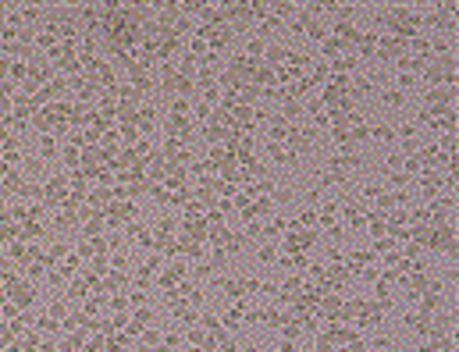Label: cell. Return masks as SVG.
<instances>
[{"label":"cell","mask_w":459,"mask_h":352,"mask_svg":"<svg viewBox=\"0 0 459 352\" xmlns=\"http://www.w3.org/2000/svg\"><path fill=\"white\" fill-rule=\"evenodd\" d=\"M7 295L14 299V306H29V302L36 299V288H32V285H25V281H18V278H14V281L7 285Z\"/></svg>","instance_id":"1"},{"label":"cell","mask_w":459,"mask_h":352,"mask_svg":"<svg viewBox=\"0 0 459 352\" xmlns=\"http://www.w3.org/2000/svg\"><path fill=\"white\" fill-rule=\"evenodd\" d=\"M306 246H313V235L310 232H292V235L285 238V253H299Z\"/></svg>","instance_id":"2"},{"label":"cell","mask_w":459,"mask_h":352,"mask_svg":"<svg viewBox=\"0 0 459 352\" xmlns=\"http://www.w3.org/2000/svg\"><path fill=\"white\" fill-rule=\"evenodd\" d=\"M267 153H271V160H274V164H296V160H299L292 149H285V146H278V143H271V146H267Z\"/></svg>","instance_id":"3"},{"label":"cell","mask_w":459,"mask_h":352,"mask_svg":"<svg viewBox=\"0 0 459 352\" xmlns=\"http://www.w3.org/2000/svg\"><path fill=\"white\" fill-rule=\"evenodd\" d=\"M288 132H292V125H288L285 117H278V121L271 125V143H278V146H281V143L288 139Z\"/></svg>","instance_id":"4"},{"label":"cell","mask_w":459,"mask_h":352,"mask_svg":"<svg viewBox=\"0 0 459 352\" xmlns=\"http://www.w3.org/2000/svg\"><path fill=\"white\" fill-rule=\"evenodd\" d=\"M303 114V107H299V100H288V96H281V117L292 125V121Z\"/></svg>","instance_id":"5"},{"label":"cell","mask_w":459,"mask_h":352,"mask_svg":"<svg viewBox=\"0 0 459 352\" xmlns=\"http://www.w3.org/2000/svg\"><path fill=\"white\" fill-rule=\"evenodd\" d=\"M267 11H271V18L285 22V18H292V14H296L299 7H296V4H267Z\"/></svg>","instance_id":"6"},{"label":"cell","mask_w":459,"mask_h":352,"mask_svg":"<svg viewBox=\"0 0 459 352\" xmlns=\"http://www.w3.org/2000/svg\"><path fill=\"white\" fill-rule=\"evenodd\" d=\"M281 32V22L278 18H264V25L256 29V39H267V36H278Z\"/></svg>","instance_id":"7"},{"label":"cell","mask_w":459,"mask_h":352,"mask_svg":"<svg viewBox=\"0 0 459 352\" xmlns=\"http://www.w3.org/2000/svg\"><path fill=\"white\" fill-rule=\"evenodd\" d=\"M39 157L43 160H54L57 157V139H54V135H43V139H39Z\"/></svg>","instance_id":"8"},{"label":"cell","mask_w":459,"mask_h":352,"mask_svg":"<svg viewBox=\"0 0 459 352\" xmlns=\"http://www.w3.org/2000/svg\"><path fill=\"white\" fill-rule=\"evenodd\" d=\"M61 160H64L68 167H79V164H82V153H79V146H64V149H61Z\"/></svg>","instance_id":"9"},{"label":"cell","mask_w":459,"mask_h":352,"mask_svg":"<svg viewBox=\"0 0 459 352\" xmlns=\"http://www.w3.org/2000/svg\"><path fill=\"white\" fill-rule=\"evenodd\" d=\"M43 196H47V200H61V196H64V181H61V178H50V185L43 189Z\"/></svg>","instance_id":"10"},{"label":"cell","mask_w":459,"mask_h":352,"mask_svg":"<svg viewBox=\"0 0 459 352\" xmlns=\"http://www.w3.org/2000/svg\"><path fill=\"white\" fill-rule=\"evenodd\" d=\"M306 36H310L313 43H324V36H328V29L320 25V22H310V25H306Z\"/></svg>","instance_id":"11"},{"label":"cell","mask_w":459,"mask_h":352,"mask_svg":"<svg viewBox=\"0 0 459 352\" xmlns=\"http://www.w3.org/2000/svg\"><path fill=\"white\" fill-rule=\"evenodd\" d=\"M374 47H377V36H374V32H370V36H360V54H356V57L374 54Z\"/></svg>","instance_id":"12"},{"label":"cell","mask_w":459,"mask_h":352,"mask_svg":"<svg viewBox=\"0 0 459 352\" xmlns=\"http://www.w3.org/2000/svg\"><path fill=\"white\" fill-rule=\"evenodd\" d=\"M370 135H374V139H385V143H388V139H395V128H392V125H374Z\"/></svg>","instance_id":"13"},{"label":"cell","mask_w":459,"mask_h":352,"mask_svg":"<svg viewBox=\"0 0 459 352\" xmlns=\"http://www.w3.org/2000/svg\"><path fill=\"white\" fill-rule=\"evenodd\" d=\"M242 235H246V242H249V238H264L267 232H264V224H260V221H249V224H246V232H242Z\"/></svg>","instance_id":"14"},{"label":"cell","mask_w":459,"mask_h":352,"mask_svg":"<svg viewBox=\"0 0 459 352\" xmlns=\"http://www.w3.org/2000/svg\"><path fill=\"white\" fill-rule=\"evenodd\" d=\"M385 103H388V107H402V103H406V93H402V89H388V93H385Z\"/></svg>","instance_id":"15"},{"label":"cell","mask_w":459,"mask_h":352,"mask_svg":"<svg viewBox=\"0 0 459 352\" xmlns=\"http://www.w3.org/2000/svg\"><path fill=\"white\" fill-rule=\"evenodd\" d=\"M281 60H288V50H281V47L267 50V64H281Z\"/></svg>","instance_id":"16"},{"label":"cell","mask_w":459,"mask_h":352,"mask_svg":"<svg viewBox=\"0 0 459 352\" xmlns=\"http://www.w3.org/2000/svg\"><path fill=\"white\" fill-rule=\"evenodd\" d=\"M25 75H29V64H25V60H14V64H11V79H14V82H22Z\"/></svg>","instance_id":"17"},{"label":"cell","mask_w":459,"mask_h":352,"mask_svg":"<svg viewBox=\"0 0 459 352\" xmlns=\"http://www.w3.org/2000/svg\"><path fill=\"white\" fill-rule=\"evenodd\" d=\"M256 260H260V264H274V260H278V249H274V246H264V249L256 253Z\"/></svg>","instance_id":"18"},{"label":"cell","mask_w":459,"mask_h":352,"mask_svg":"<svg viewBox=\"0 0 459 352\" xmlns=\"http://www.w3.org/2000/svg\"><path fill=\"white\" fill-rule=\"evenodd\" d=\"M39 11H43V7H36V4H25V7H22V22H36V18H39Z\"/></svg>","instance_id":"19"},{"label":"cell","mask_w":459,"mask_h":352,"mask_svg":"<svg viewBox=\"0 0 459 352\" xmlns=\"http://www.w3.org/2000/svg\"><path fill=\"white\" fill-rule=\"evenodd\" d=\"M103 224H107V221H103L100 213H96V217H93V221L86 224V235H100V232H103Z\"/></svg>","instance_id":"20"},{"label":"cell","mask_w":459,"mask_h":352,"mask_svg":"<svg viewBox=\"0 0 459 352\" xmlns=\"http://www.w3.org/2000/svg\"><path fill=\"white\" fill-rule=\"evenodd\" d=\"M50 317H54V320H64V317H68V306L54 299V302H50Z\"/></svg>","instance_id":"21"},{"label":"cell","mask_w":459,"mask_h":352,"mask_svg":"<svg viewBox=\"0 0 459 352\" xmlns=\"http://www.w3.org/2000/svg\"><path fill=\"white\" fill-rule=\"evenodd\" d=\"M114 285H118V288H125V285H128V278L118 270V274H111V278H107V288H114Z\"/></svg>","instance_id":"22"},{"label":"cell","mask_w":459,"mask_h":352,"mask_svg":"<svg viewBox=\"0 0 459 352\" xmlns=\"http://www.w3.org/2000/svg\"><path fill=\"white\" fill-rule=\"evenodd\" d=\"M36 324H39L43 331H57V327H61V324H57V320H54L50 313H47V317H39V320H36Z\"/></svg>","instance_id":"23"},{"label":"cell","mask_w":459,"mask_h":352,"mask_svg":"<svg viewBox=\"0 0 459 352\" xmlns=\"http://www.w3.org/2000/svg\"><path fill=\"white\" fill-rule=\"evenodd\" d=\"M328 103H338V89H328ZM342 107H349V93H342Z\"/></svg>","instance_id":"24"},{"label":"cell","mask_w":459,"mask_h":352,"mask_svg":"<svg viewBox=\"0 0 459 352\" xmlns=\"http://www.w3.org/2000/svg\"><path fill=\"white\" fill-rule=\"evenodd\" d=\"M200 324H203L207 331H217V327H221V324H217V317H210V313H203V317H200Z\"/></svg>","instance_id":"25"},{"label":"cell","mask_w":459,"mask_h":352,"mask_svg":"<svg viewBox=\"0 0 459 352\" xmlns=\"http://www.w3.org/2000/svg\"><path fill=\"white\" fill-rule=\"evenodd\" d=\"M246 54H249V57H260V54H264V39H253L249 47H246Z\"/></svg>","instance_id":"26"},{"label":"cell","mask_w":459,"mask_h":352,"mask_svg":"<svg viewBox=\"0 0 459 352\" xmlns=\"http://www.w3.org/2000/svg\"><path fill=\"white\" fill-rule=\"evenodd\" d=\"M150 278H153V270H146V267H143L139 274H135V285H139V288H146V285H150Z\"/></svg>","instance_id":"27"},{"label":"cell","mask_w":459,"mask_h":352,"mask_svg":"<svg viewBox=\"0 0 459 352\" xmlns=\"http://www.w3.org/2000/svg\"><path fill=\"white\" fill-rule=\"evenodd\" d=\"M150 302V295L146 292H135V295H128V306H146Z\"/></svg>","instance_id":"28"},{"label":"cell","mask_w":459,"mask_h":352,"mask_svg":"<svg viewBox=\"0 0 459 352\" xmlns=\"http://www.w3.org/2000/svg\"><path fill=\"white\" fill-rule=\"evenodd\" d=\"M111 310H118V313H125V310H128V299H125V295H118V299H111Z\"/></svg>","instance_id":"29"},{"label":"cell","mask_w":459,"mask_h":352,"mask_svg":"<svg viewBox=\"0 0 459 352\" xmlns=\"http://www.w3.org/2000/svg\"><path fill=\"white\" fill-rule=\"evenodd\" d=\"M313 221H317V213H313V210H303L299 221H296V228H299V224H313Z\"/></svg>","instance_id":"30"},{"label":"cell","mask_w":459,"mask_h":352,"mask_svg":"<svg viewBox=\"0 0 459 352\" xmlns=\"http://www.w3.org/2000/svg\"><path fill=\"white\" fill-rule=\"evenodd\" d=\"M189 50H192V54H203V50H207V39H200V36H196V39L189 43Z\"/></svg>","instance_id":"31"},{"label":"cell","mask_w":459,"mask_h":352,"mask_svg":"<svg viewBox=\"0 0 459 352\" xmlns=\"http://www.w3.org/2000/svg\"><path fill=\"white\" fill-rule=\"evenodd\" d=\"M143 342H150V345H157V342H160V334L153 331V327H146V331H143Z\"/></svg>","instance_id":"32"},{"label":"cell","mask_w":459,"mask_h":352,"mask_svg":"<svg viewBox=\"0 0 459 352\" xmlns=\"http://www.w3.org/2000/svg\"><path fill=\"white\" fill-rule=\"evenodd\" d=\"M75 224V213H61L57 217V228H71Z\"/></svg>","instance_id":"33"},{"label":"cell","mask_w":459,"mask_h":352,"mask_svg":"<svg viewBox=\"0 0 459 352\" xmlns=\"http://www.w3.org/2000/svg\"><path fill=\"white\" fill-rule=\"evenodd\" d=\"M388 181H392V185H409V175H399V171H395Z\"/></svg>","instance_id":"34"},{"label":"cell","mask_w":459,"mask_h":352,"mask_svg":"<svg viewBox=\"0 0 459 352\" xmlns=\"http://www.w3.org/2000/svg\"><path fill=\"white\" fill-rule=\"evenodd\" d=\"M111 264L121 270V267H128V256H125V253H118V256H111Z\"/></svg>","instance_id":"35"},{"label":"cell","mask_w":459,"mask_h":352,"mask_svg":"<svg viewBox=\"0 0 459 352\" xmlns=\"http://www.w3.org/2000/svg\"><path fill=\"white\" fill-rule=\"evenodd\" d=\"M392 345V338H388V334H381V338H374V349H388Z\"/></svg>","instance_id":"36"},{"label":"cell","mask_w":459,"mask_h":352,"mask_svg":"<svg viewBox=\"0 0 459 352\" xmlns=\"http://www.w3.org/2000/svg\"><path fill=\"white\" fill-rule=\"evenodd\" d=\"M363 196H381V185H370V181H367V185H363Z\"/></svg>","instance_id":"37"},{"label":"cell","mask_w":459,"mask_h":352,"mask_svg":"<svg viewBox=\"0 0 459 352\" xmlns=\"http://www.w3.org/2000/svg\"><path fill=\"white\" fill-rule=\"evenodd\" d=\"M353 135H356V139H367V135H370V128H367V125H356Z\"/></svg>","instance_id":"38"},{"label":"cell","mask_w":459,"mask_h":352,"mask_svg":"<svg viewBox=\"0 0 459 352\" xmlns=\"http://www.w3.org/2000/svg\"><path fill=\"white\" fill-rule=\"evenodd\" d=\"M278 352H296V345H292V342H281V345H278Z\"/></svg>","instance_id":"39"},{"label":"cell","mask_w":459,"mask_h":352,"mask_svg":"<svg viewBox=\"0 0 459 352\" xmlns=\"http://www.w3.org/2000/svg\"><path fill=\"white\" fill-rule=\"evenodd\" d=\"M185 352H203V349H200V345H192V349H185Z\"/></svg>","instance_id":"40"},{"label":"cell","mask_w":459,"mask_h":352,"mask_svg":"<svg viewBox=\"0 0 459 352\" xmlns=\"http://www.w3.org/2000/svg\"><path fill=\"white\" fill-rule=\"evenodd\" d=\"M303 352H313V349H303Z\"/></svg>","instance_id":"41"}]
</instances>
